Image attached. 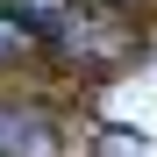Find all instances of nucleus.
Segmentation results:
<instances>
[{"label": "nucleus", "instance_id": "nucleus-3", "mask_svg": "<svg viewBox=\"0 0 157 157\" xmlns=\"http://www.w3.org/2000/svg\"><path fill=\"white\" fill-rule=\"evenodd\" d=\"M21 50H29V29L14 14H0V57H21Z\"/></svg>", "mask_w": 157, "mask_h": 157}, {"label": "nucleus", "instance_id": "nucleus-1", "mask_svg": "<svg viewBox=\"0 0 157 157\" xmlns=\"http://www.w3.org/2000/svg\"><path fill=\"white\" fill-rule=\"evenodd\" d=\"M7 14L21 21V29H36V36H50V43H64L71 57H78V50L107 57V50L121 43V36H114V21H100L86 0H14Z\"/></svg>", "mask_w": 157, "mask_h": 157}, {"label": "nucleus", "instance_id": "nucleus-2", "mask_svg": "<svg viewBox=\"0 0 157 157\" xmlns=\"http://www.w3.org/2000/svg\"><path fill=\"white\" fill-rule=\"evenodd\" d=\"M0 150L7 157H57V136H50L43 114H0Z\"/></svg>", "mask_w": 157, "mask_h": 157}]
</instances>
